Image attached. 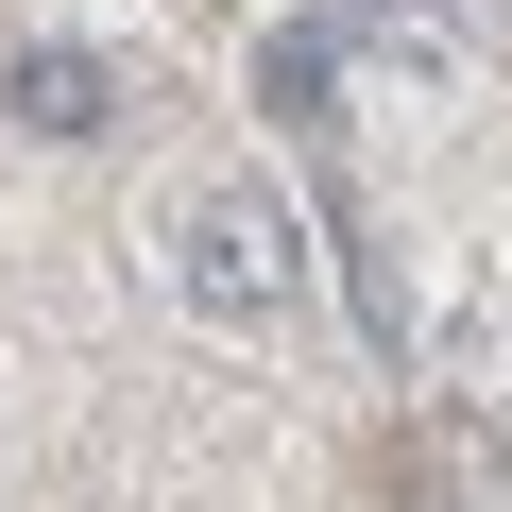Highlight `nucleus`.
<instances>
[{"instance_id":"obj_1","label":"nucleus","mask_w":512,"mask_h":512,"mask_svg":"<svg viewBox=\"0 0 512 512\" xmlns=\"http://www.w3.org/2000/svg\"><path fill=\"white\" fill-rule=\"evenodd\" d=\"M171 291H188V325H222V342H274L291 308H308V222L274 205V188H188L171 205Z\"/></svg>"},{"instance_id":"obj_2","label":"nucleus","mask_w":512,"mask_h":512,"mask_svg":"<svg viewBox=\"0 0 512 512\" xmlns=\"http://www.w3.org/2000/svg\"><path fill=\"white\" fill-rule=\"evenodd\" d=\"M0 120L69 154V137H103V120H120V69H103L86 35H35V52H0Z\"/></svg>"}]
</instances>
